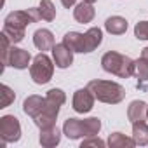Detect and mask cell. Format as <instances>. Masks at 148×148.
<instances>
[{"label":"cell","instance_id":"cell-8","mask_svg":"<svg viewBox=\"0 0 148 148\" xmlns=\"http://www.w3.org/2000/svg\"><path fill=\"white\" fill-rule=\"evenodd\" d=\"M45 98H47V96H45ZM61 106H63V105H59V103H56V101H52V99L47 98V106H45V110H44L38 117L33 119L35 125L40 127V129L56 125V119H58V113H59V108H61Z\"/></svg>","mask_w":148,"mask_h":148},{"label":"cell","instance_id":"cell-21","mask_svg":"<svg viewBox=\"0 0 148 148\" xmlns=\"http://www.w3.org/2000/svg\"><path fill=\"white\" fill-rule=\"evenodd\" d=\"M38 11H40L42 19H45V21H52L56 18V7L51 0H42L38 5Z\"/></svg>","mask_w":148,"mask_h":148},{"label":"cell","instance_id":"cell-22","mask_svg":"<svg viewBox=\"0 0 148 148\" xmlns=\"http://www.w3.org/2000/svg\"><path fill=\"white\" fill-rule=\"evenodd\" d=\"M0 91H2V92H0V94H2V101H0V108H7L14 99H16V94H14V91L9 87V86H2V87H0Z\"/></svg>","mask_w":148,"mask_h":148},{"label":"cell","instance_id":"cell-27","mask_svg":"<svg viewBox=\"0 0 148 148\" xmlns=\"http://www.w3.org/2000/svg\"><path fill=\"white\" fill-rule=\"evenodd\" d=\"M141 58H145V59H148V45L141 51Z\"/></svg>","mask_w":148,"mask_h":148},{"label":"cell","instance_id":"cell-3","mask_svg":"<svg viewBox=\"0 0 148 148\" xmlns=\"http://www.w3.org/2000/svg\"><path fill=\"white\" fill-rule=\"evenodd\" d=\"M101 129V120L98 117H91L86 120L80 119H68L63 124V132L66 138L70 139H79V138H91V136H98Z\"/></svg>","mask_w":148,"mask_h":148},{"label":"cell","instance_id":"cell-2","mask_svg":"<svg viewBox=\"0 0 148 148\" xmlns=\"http://www.w3.org/2000/svg\"><path fill=\"white\" fill-rule=\"evenodd\" d=\"M103 42V32L101 28L94 26L89 28L86 33H79V32H68L63 37V44L68 45L73 52H92L94 49H98Z\"/></svg>","mask_w":148,"mask_h":148},{"label":"cell","instance_id":"cell-29","mask_svg":"<svg viewBox=\"0 0 148 148\" xmlns=\"http://www.w3.org/2000/svg\"><path fill=\"white\" fill-rule=\"evenodd\" d=\"M146 119H148V108H146Z\"/></svg>","mask_w":148,"mask_h":148},{"label":"cell","instance_id":"cell-17","mask_svg":"<svg viewBox=\"0 0 148 148\" xmlns=\"http://www.w3.org/2000/svg\"><path fill=\"white\" fill-rule=\"evenodd\" d=\"M106 143H108L110 148H132V146H136L134 138H127L122 132H112L108 136V141Z\"/></svg>","mask_w":148,"mask_h":148},{"label":"cell","instance_id":"cell-4","mask_svg":"<svg viewBox=\"0 0 148 148\" xmlns=\"http://www.w3.org/2000/svg\"><path fill=\"white\" fill-rule=\"evenodd\" d=\"M87 87L92 91L94 98L101 103H108V105H117L125 98V89L117 84V82H110V80H91L87 84Z\"/></svg>","mask_w":148,"mask_h":148},{"label":"cell","instance_id":"cell-14","mask_svg":"<svg viewBox=\"0 0 148 148\" xmlns=\"http://www.w3.org/2000/svg\"><path fill=\"white\" fill-rule=\"evenodd\" d=\"M40 145L45 146V148H52L56 145H59L61 141V132L56 125H51V127H45V129H40V138H38Z\"/></svg>","mask_w":148,"mask_h":148},{"label":"cell","instance_id":"cell-26","mask_svg":"<svg viewBox=\"0 0 148 148\" xmlns=\"http://www.w3.org/2000/svg\"><path fill=\"white\" fill-rule=\"evenodd\" d=\"M75 2H77V0H61V4H63L66 9H70L71 5H75Z\"/></svg>","mask_w":148,"mask_h":148},{"label":"cell","instance_id":"cell-12","mask_svg":"<svg viewBox=\"0 0 148 148\" xmlns=\"http://www.w3.org/2000/svg\"><path fill=\"white\" fill-rule=\"evenodd\" d=\"M47 106V98H42V96H28L23 103V112L26 115H30L32 119L38 117Z\"/></svg>","mask_w":148,"mask_h":148},{"label":"cell","instance_id":"cell-20","mask_svg":"<svg viewBox=\"0 0 148 148\" xmlns=\"http://www.w3.org/2000/svg\"><path fill=\"white\" fill-rule=\"evenodd\" d=\"M134 75L141 82H146L148 80V59L139 58V59L134 61Z\"/></svg>","mask_w":148,"mask_h":148},{"label":"cell","instance_id":"cell-1","mask_svg":"<svg viewBox=\"0 0 148 148\" xmlns=\"http://www.w3.org/2000/svg\"><path fill=\"white\" fill-rule=\"evenodd\" d=\"M40 11L35 7H30L26 11H14L11 14H7L5 21H4V33L11 38L12 44H18L25 38V28L32 23L40 21Z\"/></svg>","mask_w":148,"mask_h":148},{"label":"cell","instance_id":"cell-15","mask_svg":"<svg viewBox=\"0 0 148 148\" xmlns=\"http://www.w3.org/2000/svg\"><path fill=\"white\" fill-rule=\"evenodd\" d=\"M94 14H96V11H94V7H92V4H89V2H82V4H79L75 9H73V18H75L79 23H91L92 19H94Z\"/></svg>","mask_w":148,"mask_h":148},{"label":"cell","instance_id":"cell-7","mask_svg":"<svg viewBox=\"0 0 148 148\" xmlns=\"http://www.w3.org/2000/svg\"><path fill=\"white\" fill-rule=\"evenodd\" d=\"M0 138L2 146L7 143H16L21 138V124L14 115H4L0 119Z\"/></svg>","mask_w":148,"mask_h":148},{"label":"cell","instance_id":"cell-16","mask_svg":"<svg viewBox=\"0 0 148 148\" xmlns=\"http://www.w3.org/2000/svg\"><path fill=\"white\" fill-rule=\"evenodd\" d=\"M146 108H148V105H146L145 101H139V99L132 101V103L129 105V108H127V117H129V120H131V122L145 120V119H146Z\"/></svg>","mask_w":148,"mask_h":148},{"label":"cell","instance_id":"cell-10","mask_svg":"<svg viewBox=\"0 0 148 148\" xmlns=\"http://www.w3.org/2000/svg\"><path fill=\"white\" fill-rule=\"evenodd\" d=\"M52 59L58 68H68L73 63V51L68 45H64L63 42L56 44L52 47Z\"/></svg>","mask_w":148,"mask_h":148},{"label":"cell","instance_id":"cell-11","mask_svg":"<svg viewBox=\"0 0 148 148\" xmlns=\"http://www.w3.org/2000/svg\"><path fill=\"white\" fill-rule=\"evenodd\" d=\"M30 52L25 51V49H19V47H11V52H9V61H7V66H12L16 70H25L28 68L30 64Z\"/></svg>","mask_w":148,"mask_h":148},{"label":"cell","instance_id":"cell-24","mask_svg":"<svg viewBox=\"0 0 148 148\" xmlns=\"http://www.w3.org/2000/svg\"><path fill=\"white\" fill-rule=\"evenodd\" d=\"M47 98L52 99V101H56V103H59V105H64V101H66V94L61 89H51L47 92Z\"/></svg>","mask_w":148,"mask_h":148},{"label":"cell","instance_id":"cell-6","mask_svg":"<svg viewBox=\"0 0 148 148\" xmlns=\"http://www.w3.org/2000/svg\"><path fill=\"white\" fill-rule=\"evenodd\" d=\"M52 73H54L52 59L44 52L37 54L33 58V63L30 64V75H32L33 82L38 84V86H44L52 79Z\"/></svg>","mask_w":148,"mask_h":148},{"label":"cell","instance_id":"cell-23","mask_svg":"<svg viewBox=\"0 0 148 148\" xmlns=\"http://www.w3.org/2000/svg\"><path fill=\"white\" fill-rule=\"evenodd\" d=\"M134 37L138 40H148V21H139L134 26Z\"/></svg>","mask_w":148,"mask_h":148},{"label":"cell","instance_id":"cell-5","mask_svg":"<svg viewBox=\"0 0 148 148\" xmlns=\"http://www.w3.org/2000/svg\"><path fill=\"white\" fill-rule=\"evenodd\" d=\"M101 66L105 71L117 75L120 79H129L131 75H134V61L129 56L119 54L115 51H110L106 54H103L101 58Z\"/></svg>","mask_w":148,"mask_h":148},{"label":"cell","instance_id":"cell-13","mask_svg":"<svg viewBox=\"0 0 148 148\" xmlns=\"http://www.w3.org/2000/svg\"><path fill=\"white\" fill-rule=\"evenodd\" d=\"M33 44H35V47L38 49V51H52V47L56 45L54 44V35H52V32L51 30H47V28H40V30H37L35 33H33Z\"/></svg>","mask_w":148,"mask_h":148},{"label":"cell","instance_id":"cell-25","mask_svg":"<svg viewBox=\"0 0 148 148\" xmlns=\"http://www.w3.org/2000/svg\"><path fill=\"white\" fill-rule=\"evenodd\" d=\"M105 145H106V143H105L103 139L96 138V136H91V139L82 141V148H87V146H105Z\"/></svg>","mask_w":148,"mask_h":148},{"label":"cell","instance_id":"cell-19","mask_svg":"<svg viewBox=\"0 0 148 148\" xmlns=\"http://www.w3.org/2000/svg\"><path fill=\"white\" fill-rule=\"evenodd\" d=\"M132 138H134L136 145H139V146L148 145V124L145 120L132 122Z\"/></svg>","mask_w":148,"mask_h":148},{"label":"cell","instance_id":"cell-9","mask_svg":"<svg viewBox=\"0 0 148 148\" xmlns=\"http://www.w3.org/2000/svg\"><path fill=\"white\" fill-rule=\"evenodd\" d=\"M94 99L96 98H94V94H92V91L89 87L79 89V91H75V94H73V101H71L73 110H75L77 113H87V112L92 110Z\"/></svg>","mask_w":148,"mask_h":148},{"label":"cell","instance_id":"cell-18","mask_svg":"<svg viewBox=\"0 0 148 148\" xmlns=\"http://www.w3.org/2000/svg\"><path fill=\"white\" fill-rule=\"evenodd\" d=\"M105 28L112 35H122L127 32V21L120 16H112L105 21Z\"/></svg>","mask_w":148,"mask_h":148},{"label":"cell","instance_id":"cell-28","mask_svg":"<svg viewBox=\"0 0 148 148\" xmlns=\"http://www.w3.org/2000/svg\"><path fill=\"white\" fill-rule=\"evenodd\" d=\"M84 2H89V4H94V2H98V0H84Z\"/></svg>","mask_w":148,"mask_h":148}]
</instances>
